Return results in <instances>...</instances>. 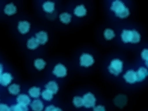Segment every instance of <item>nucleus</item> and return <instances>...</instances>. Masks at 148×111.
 <instances>
[{"mask_svg": "<svg viewBox=\"0 0 148 111\" xmlns=\"http://www.w3.org/2000/svg\"><path fill=\"white\" fill-rule=\"evenodd\" d=\"M16 11H17L16 7L12 3L7 5L4 9L5 13L7 15H9V16H11V15L14 14L16 12Z\"/></svg>", "mask_w": 148, "mask_h": 111, "instance_id": "4468645a", "label": "nucleus"}, {"mask_svg": "<svg viewBox=\"0 0 148 111\" xmlns=\"http://www.w3.org/2000/svg\"><path fill=\"white\" fill-rule=\"evenodd\" d=\"M93 111H106V110H105V108H104L103 106L99 105L96 107H94Z\"/></svg>", "mask_w": 148, "mask_h": 111, "instance_id": "7c9ffc66", "label": "nucleus"}, {"mask_svg": "<svg viewBox=\"0 0 148 111\" xmlns=\"http://www.w3.org/2000/svg\"><path fill=\"white\" fill-rule=\"evenodd\" d=\"M74 13L78 17H82L86 15L87 10L84 5H81V6H78L76 7L74 11Z\"/></svg>", "mask_w": 148, "mask_h": 111, "instance_id": "2eb2a0df", "label": "nucleus"}, {"mask_svg": "<svg viewBox=\"0 0 148 111\" xmlns=\"http://www.w3.org/2000/svg\"><path fill=\"white\" fill-rule=\"evenodd\" d=\"M46 89L50 92L53 94H56L58 92L59 87L58 84L55 81H50L45 85Z\"/></svg>", "mask_w": 148, "mask_h": 111, "instance_id": "f8f14e48", "label": "nucleus"}, {"mask_svg": "<svg viewBox=\"0 0 148 111\" xmlns=\"http://www.w3.org/2000/svg\"><path fill=\"white\" fill-rule=\"evenodd\" d=\"M147 49H144L142 52V57L144 60L146 61V65H147Z\"/></svg>", "mask_w": 148, "mask_h": 111, "instance_id": "c85d7f7f", "label": "nucleus"}, {"mask_svg": "<svg viewBox=\"0 0 148 111\" xmlns=\"http://www.w3.org/2000/svg\"><path fill=\"white\" fill-rule=\"evenodd\" d=\"M132 43H138L140 42V38H141V36H140V33L136 32V30H132Z\"/></svg>", "mask_w": 148, "mask_h": 111, "instance_id": "bb28decb", "label": "nucleus"}, {"mask_svg": "<svg viewBox=\"0 0 148 111\" xmlns=\"http://www.w3.org/2000/svg\"><path fill=\"white\" fill-rule=\"evenodd\" d=\"M42 97L46 101H51L53 99V94L47 90H44L42 92Z\"/></svg>", "mask_w": 148, "mask_h": 111, "instance_id": "a878e982", "label": "nucleus"}, {"mask_svg": "<svg viewBox=\"0 0 148 111\" xmlns=\"http://www.w3.org/2000/svg\"><path fill=\"white\" fill-rule=\"evenodd\" d=\"M36 39L39 42V45H45L47 42L48 41V34L47 32H40L39 33H36Z\"/></svg>", "mask_w": 148, "mask_h": 111, "instance_id": "1a4fd4ad", "label": "nucleus"}, {"mask_svg": "<svg viewBox=\"0 0 148 111\" xmlns=\"http://www.w3.org/2000/svg\"><path fill=\"white\" fill-rule=\"evenodd\" d=\"M29 94L34 98L39 97L40 94V89L35 86L32 87L29 90Z\"/></svg>", "mask_w": 148, "mask_h": 111, "instance_id": "6ab92c4d", "label": "nucleus"}, {"mask_svg": "<svg viewBox=\"0 0 148 111\" xmlns=\"http://www.w3.org/2000/svg\"><path fill=\"white\" fill-rule=\"evenodd\" d=\"M16 101L19 105L26 106V107L28 105H29L30 102H31V99H30V98L28 97L27 95H25V94L19 95L17 97Z\"/></svg>", "mask_w": 148, "mask_h": 111, "instance_id": "9d476101", "label": "nucleus"}, {"mask_svg": "<svg viewBox=\"0 0 148 111\" xmlns=\"http://www.w3.org/2000/svg\"><path fill=\"white\" fill-rule=\"evenodd\" d=\"M46 62L42 59H37L34 61V65L38 70H42L46 66Z\"/></svg>", "mask_w": 148, "mask_h": 111, "instance_id": "4be33fe9", "label": "nucleus"}, {"mask_svg": "<svg viewBox=\"0 0 148 111\" xmlns=\"http://www.w3.org/2000/svg\"><path fill=\"white\" fill-rule=\"evenodd\" d=\"M10 111H28V108L26 106L21 105H14L10 107Z\"/></svg>", "mask_w": 148, "mask_h": 111, "instance_id": "5701e85b", "label": "nucleus"}, {"mask_svg": "<svg viewBox=\"0 0 148 111\" xmlns=\"http://www.w3.org/2000/svg\"><path fill=\"white\" fill-rule=\"evenodd\" d=\"M104 36L106 40H111L115 37V33L113 30L108 28L104 32Z\"/></svg>", "mask_w": 148, "mask_h": 111, "instance_id": "b1692460", "label": "nucleus"}, {"mask_svg": "<svg viewBox=\"0 0 148 111\" xmlns=\"http://www.w3.org/2000/svg\"><path fill=\"white\" fill-rule=\"evenodd\" d=\"M31 107L34 111H42L44 105L39 99L34 100L31 104Z\"/></svg>", "mask_w": 148, "mask_h": 111, "instance_id": "ddd939ff", "label": "nucleus"}, {"mask_svg": "<svg viewBox=\"0 0 148 111\" xmlns=\"http://www.w3.org/2000/svg\"><path fill=\"white\" fill-rule=\"evenodd\" d=\"M108 71L114 75L117 76L123 71V61L119 59H114L110 64Z\"/></svg>", "mask_w": 148, "mask_h": 111, "instance_id": "f03ea898", "label": "nucleus"}, {"mask_svg": "<svg viewBox=\"0 0 148 111\" xmlns=\"http://www.w3.org/2000/svg\"><path fill=\"white\" fill-rule=\"evenodd\" d=\"M20 91V88L19 85L18 84H12L9 87V92L10 94L12 95H16L19 94Z\"/></svg>", "mask_w": 148, "mask_h": 111, "instance_id": "aec40b11", "label": "nucleus"}, {"mask_svg": "<svg viewBox=\"0 0 148 111\" xmlns=\"http://www.w3.org/2000/svg\"><path fill=\"white\" fill-rule=\"evenodd\" d=\"M39 43L37 39L34 37H32L30 39L28 40L27 43V46L29 49H31V50H34V49H36L37 47H39Z\"/></svg>", "mask_w": 148, "mask_h": 111, "instance_id": "a211bd4d", "label": "nucleus"}, {"mask_svg": "<svg viewBox=\"0 0 148 111\" xmlns=\"http://www.w3.org/2000/svg\"><path fill=\"white\" fill-rule=\"evenodd\" d=\"M71 18H72L71 15L67 13V12H63V13L61 14L60 16L61 22L64 23V24H69V23H70Z\"/></svg>", "mask_w": 148, "mask_h": 111, "instance_id": "412c9836", "label": "nucleus"}, {"mask_svg": "<svg viewBox=\"0 0 148 111\" xmlns=\"http://www.w3.org/2000/svg\"><path fill=\"white\" fill-rule=\"evenodd\" d=\"M132 38V31L124 30L121 33V39L125 43H131Z\"/></svg>", "mask_w": 148, "mask_h": 111, "instance_id": "9b49d317", "label": "nucleus"}, {"mask_svg": "<svg viewBox=\"0 0 148 111\" xmlns=\"http://www.w3.org/2000/svg\"><path fill=\"white\" fill-rule=\"evenodd\" d=\"M111 10H112L116 16L120 19H125L128 17L130 14V12L129 9L125 7L123 2L121 1H114L112 3Z\"/></svg>", "mask_w": 148, "mask_h": 111, "instance_id": "f257e3e1", "label": "nucleus"}, {"mask_svg": "<svg viewBox=\"0 0 148 111\" xmlns=\"http://www.w3.org/2000/svg\"><path fill=\"white\" fill-rule=\"evenodd\" d=\"M42 8L45 12H48V13H52L55 9V4L53 2L47 1L42 5Z\"/></svg>", "mask_w": 148, "mask_h": 111, "instance_id": "f3484780", "label": "nucleus"}, {"mask_svg": "<svg viewBox=\"0 0 148 111\" xmlns=\"http://www.w3.org/2000/svg\"><path fill=\"white\" fill-rule=\"evenodd\" d=\"M123 78L128 83L133 84L137 81L136 72H135L134 70H129L124 74Z\"/></svg>", "mask_w": 148, "mask_h": 111, "instance_id": "423d86ee", "label": "nucleus"}, {"mask_svg": "<svg viewBox=\"0 0 148 111\" xmlns=\"http://www.w3.org/2000/svg\"><path fill=\"white\" fill-rule=\"evenodd\" d=\"M45 111H62V110L60 108L56 107L53 105H50L46 108Z\"/></svg>", "mask_w": 148, "mask_h": 111, "instance_id": "cd10ccee", "label": "nucleus"}, {"mask_svg": "<svg viewBox=\"0 0 148 111\" xmlns=\"http://www.w3.org/2000/svg\"><path fill=\"white\" fill-rule=\"evenodd\" d=\"M84 105L86 108L95 107L96 103V98L93 94L89 92L84 95L83 97Z\"/></svg>", "mask_w": 148, "mask_h": 111, "instance_id": "7ed1b4c3", "label": "nucleus"}, {"mask_svg": "<svg viewBox=\"0 0 148 111\" xmlns=\"http://www.w3.org/2000/svg\"><path fill=\"white\" fill-rule=\"evenodd\" d=\"M0 111H10V107L7 105L0 104Z\"/></svg>", "mask_w": 148, "mask_h": 111, "instance_id": "c756f323", "label": "nucleus"}, {"mask_svg": "<svg viewBox=\"0 0 148 111\" xmlns=\"http://www.w3.org/2000/svg\"><path fill=\"white\" fill-rule=\"evenodd\" d=\"M73 104L76 107H77V108L82 107V106L84 105L82 97H81L80 96H76L74 97Z\"/></svg>", "mask_w": 148, "mask_h": 111, "instance_id": "393cba45", "label": "nucleus"}, {"mask_svg": "<svg viewBox=\"0 0 148 111\" xmlns=\"http://www.w3.org/2000/svg\"><path fill=\"white\" fill-rule=\"evenodd\" d=\"M53 73L57 77H59V78H63V77H65L67 75V68L64 65H62V64L58 63L54 68Z\"/></svg>", "mask_w": 148, "mask_h": 111, "instance_id": "39448f33", "label": "nucleus"}, {"mask_svg": "<svg viewBox=\"0 0 148 111\" xmlns=\"http://www.w3.org/2000/svg\"><path fill=\"white\" fill-rule=\"evenodd\" d=\"M95 62L93 57L91 54H82L80 56V65L88 68L91 66Z\"/></svg>", "mask_w": 148, "mask_h": 111, "instance_id": "20e7f679", "label": "nucleus"}, {"mask_svg": "<svg viewBox=\"0 0 148 111\" xmlns=\"http://www.w3.org/2000/svg\"><path fill=\"white\" fill-rule=\"evenodd\" d=\"M2 72H3V66L0 64V79H1V76L2 74Z\"/></svg>", "mask_w": 148, "mask_h": 111, "instance_id": "2f4dec72", "label": "nucleus"}, {"mask_svg": "<svg viewBox=\"0 0 148 111\" xmlns=\"http://www.w3.org/2000/svg\"><path fill=\"white\" fill-rule=\"evenodd\" d=\"M12 81V77L9 73H5L1 74V79H0V83L3 86H7L11 83Z\"/></svg>", "mask_w": 148, "mask_h": 111, "instance_id": "6e6552de", "label": "nucleus"}, {"mask_svg": "<svg viewBox=\"0 0 148 111\" xmlns=\"http://www.w3.org/2000/svg\"><path fill=\"white\" fill-rule=\"evenodd\" d=\"M18 30L22 34H25L30 30V24L27 21H20L18 26Z\"/></svg>", "mask_w": 148, "mask_h": 111, "instance_id": "0eeeda50", "label": "nucleus"}, {"mask_svg": "<svg viewBox=\"0 0 148 111\" xmlns=\"http://www.w3.org/2000/svg\"><path fill=\"white\" fill-rule=\"evenodd\" d=\"M147 74V69L145 68H140L136 72V75H137V81H142L145 77H146Z\"/></svg>", "mask_w": 148, "mask_h": 111, "instance_id": "dca6fc26", "label": "nucleus"}]
</instances>
